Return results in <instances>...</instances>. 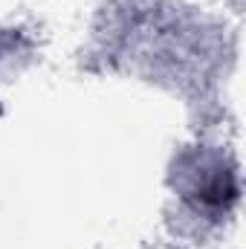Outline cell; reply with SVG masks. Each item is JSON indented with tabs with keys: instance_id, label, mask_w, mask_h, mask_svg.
Listing matches in <instances>:
<instances>
[{
	"instance_id": "1",
	"label": "cell",
	"mask_w": 246,
	"mask_h": 249,
	"mask_svg": "<svg viewBox=\"0 0 246 249\" xmlns=\"http://www.w3.org/2000/svg\"><path fill=\"white\" fill-rule=\"evenodd\" d=\"M229 197H235V186H232L229 177H214L209 186L203 188V200H209V203H223Z\"/></svg>"
}]
</instances>
